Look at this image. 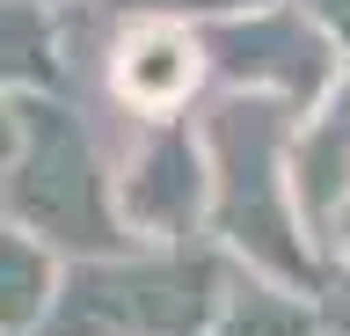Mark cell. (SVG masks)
Wrapping results in <instances>:
<instances>
[{"label":"cell","mask_w":350,"mask_h":336,"mask_svg":"<svg viewBox=\"0 0 350 336\" xmlns=\"http://www.w3.org/2000/svg\"><path fill=\"white\" fill-rule=\"evenodd\" d=\"M212 336H314V314L299 300L270 292V285H248V292H226L219 300Z\"/></svg>","instance_id":"10"},{"label":"cell","mask_w":350,"mask_h":336,"mask_svg":"<svg viewBox=\"0 0 350 336\" xmlns=\"http://www.w3.org/2000/svg\"><path fill=\"white\" fill-rule=\"evenodd\" d=\"M219 300H226V270L212 256H88L51 285L37 336H204Z\"/></svg>","instance_id":"1"},{"label":"cell","mask_w":350,"mask_h":336,"mask_svg":"<svg viewBox=\"0 0 350 336\" xmlns=\"http://www.w3.org/2000/svg\"><path fill=\"white\" fill-rule=\"evenodd\" d=\"M0 88H59V23L44 0H0Z\"/></svg>","instance_id":"8"},{"label":"cell","mask_w":350,"mask_h":336,"mask_svg":"<svg viewBox=\"0 0 350 336\" xmlns=\"http://www.w3.org/2000/svg\"><path fill=\"white\" fill-rule=\"evenodd\" d=\"M117 95H124L131 110H146V117H168L183 95L197 88V73H204V44H197L190 29H175V23H146V29H131L124 51H117Z\"/></svg>","instance_id":"7"},{"label":"cell","mask_w":350,"mask_h":336,"mask_svg":"<svg viewBox=\"0 0 350 336\" xmlns=\"http://www.w3.org/2000/svg\"><path fill=\"white\" fill-rule=\"evenodd\" d=\"M204 51H212L226 73H241V81H270V88L284 95H321L328 88V37L306 15H292V8H262L256 23H219L212 37H204Z\"/></svg>","instance_id":"5"},{"label":"cell","mask_w":350,"mask_h":336,"mask_svg":"<svg viewBox=\"0 0 350 336\" xmlns=\"http://www.w3.org/2000/svg\"><path fill=\"white\" fill-rule=\"evenodd\" d=\"M8 146H15V103H0V168H8Z\"/></svg>","instance_id":"13"},{"label":"cell","mask_w":350,"mask_h":336,"mask_svg":"<svg viewBox=\"0 0 350 336\" xmlns=\"http://www.w3.org/2000/svg\"><path fill=\"white\" fill-rule=\"evenodd\" d=\"M0 190H8V212L37 242L81 248V256L124 248V220L109 212V183L95 168V146L51 103V88H22L15 95V146H8Z\"/></svg>","instance_id":"2"},{"label":"cell","mask_w":350,"mask_h":336,"mask_svg":"<svg viewBox=\"0 0 350 336\" xmlns=\"http://www.w3.org/2000/svg\"><path fill=\"white\" fill-rule=\"evenodd\" d=\"M204 146H197L183 125H161V132L131 154L124 183H117V220L131 234H153V242H183L204 212Z\"/></svg>","instance_id":"4"},{"label":"cell","mask_w":350,"mask_h":336,"mask_svg":"<svg viewBox=\"0 0 350 336\" xmlns=\"http://www.w3.org/2000/svg\"><path fill=\"white\" fill-rule=\"evenodd\" d=\"M306 8H314V15H328V23L343 29V51H350V0H306Z\"/></svg>","instance_id":"12"},{"label":"cell","mask_w":350,"mask_h":336,"mask_svg":"<svg viewBox=\"0 0 350 336\" xmlns=\"http://www.w3.org/2000/svg\"><path fill=\"white\" fill-rule=\"evenodd\" d=\"M51 285H59V270L44 256V242L29 227H8L0 220V329H37L44 307H51Z\"/></svg>","instance_id":"9"},{"label":"cell","mask_w":350,"mask_h":336,"mask_svg":"<svg viewBox=\"0 0 350 336\" xmlns=\"http://www.w3.org/2000/svg\"><path fill=\"white\" fill-rule=\"evenodd\" d=\"M278 146L284 125L278 110L248 95V103H226L204 132V176H212V227L226 234V248L256 256L278 285L306 292L314 285V263H306V242H292V212H284L278 190Z\"/></svg>","instance_id":"3"},{"label":"cell","mask_w":350,"mask_h":336,"mask_svg":"<svg viewBox=\"0 0 350 336\" xmlns=\"http://www.w3.org/2000/svg\"><path fill=\"white\" fill-rule=\"evenodd\" d=\"M292 205L306 227H328L350 205V81L306 117V132L292 139V176H284Z\"/></svg>","instance_id":"6"},{"label":"cell","mask_w":350,"mask_h":336,"mask_svg":"<svg viewBox=\"0 0 350 336\" xmlns=\"http://www.w3.org/2000/svg\"><path fill=\"white\" fill-rule=\"evenodd\" d=\"M146 15H226V8H256V0H131Z\"/></svg>","instance_id":"11"}]
</instances>
